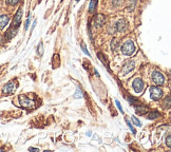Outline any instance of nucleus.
Listing matches in <instances>:
<instances>
[{"label":"nucleus","mask_w":171,"mask_h":152,"mask_svg":"<svg viewBox=\"0 0 171 152\" xmlns=\"http://www.w3.org/2000/svg\"><path fill=\"white\" fill-rule=\"evenodd\" d=\"M135 51V45H134V42L129 40V41L125 42L122 47V53L124 55H132L133 53Z\"/></svg>","instance_id":"obj_1"},{"label":"nucleus","mask_w":171,"mask_h":152,"mask_svg":"<svg viewBox=\"0 0 171 152\" xmlns=\"http://www.w3.org/2000/svg\"><path fill=\"white\" fill-rule=\"evenodd\" d=\"M152 80H153V83H155V85L162 86V85H164L165 83V77L161 72L154 71V72L152 73Z\"/></svg>","instance_id":"obj_2"},{"label":"nucleus","mask_w":171,"mask_h":152,"mask_svg":"<svg viewBox=\"0 0 171 152\" xmlns=\"http://www.w3.org/2000/svg\"><path fill=\"white\" fill-rule=\"evenodd\" d=\"M163 95V91L162 89L157 88V87H151L150 88V96L153 100H158Z\"/></svg>","instance_id":"obj_3"},{"label":"nucleus","mask_w":171,"mask_h":152,"mask_svg":"<svg viewBox=\"0 0 171 152\" xmlns=\"http://www.w3.org/2000/svg\"><path fill=\"white\" fill-rule=\"evenodd\" d=\"M132 86H133V89H134V91H135L136 93H140V92H143L144 83L140 78H136V79H134Z\"/></svg>","instance_id":"obj_4"},{"label":"nucleus","mask_w":171,"mask_h":152,"mask_svg":"<svg viewBox=\"0 0 171 152\" xmlns=\"http://www.w3.org/2000/svg\"><path fill=\"white\" fill-rule=\"evenodd\" d=\"M128 25H129V23H128V21H127L126 19H119V20L116 22L115 28L118 32H124L128 29Z\"/></svg>","instance_id":"obj_5"},{"label":"nucleus","mask_w":171,"mask_h":152,"mask_svg":"<svg viewBox=\"0 0 171 152\" xmlns=\"http://www.w3.org/2000/svg\"><path fill=\"white\" fill-rule=\"evenodd\" d=\"M21 19H22V9H19V10L17 11V13L15 14L14 20H13V25H12V27L18 28L21 22Z\"/></svg>","instance_id":"obj_6"},{"label":"nucleus","mask_w":171,"mask_h":152,"mask_svg":"<svg viewBox=\"0 0 171 152\" xmlns=\"http://www.w3.org/2000/svg\"><path fill=\"white\" fill-rule=\"evenodd\" d=\"M19 99H20V105L22 106V107L31 108L32 106H33V101H32L30 98H28L27 96H25V95H21V96H19Z\"/></svg>","instance_id":"obj_7"},{"label":"nucleus","mask_w":171,"mask_h":152,"mask_svg":"<svg viewBox=\"0 0 171 152\" xmlns=\"http://www.w3.org/2000/svg\"><path fill=\"white\" fill-rule=\"evenodd\" d=\"M16 89V83L15 81H10L9 83L5 85V87L3 88V93L4 94H11L13 93Z\"/></svg>","instance_id":"obj_8"},{"label":"nucleus","mask_w":171,"mask_h":152,"mask_svg":"<svg viewBox=\"0 0 171 152\" xmlns=\"http://www.w3.org/2000/svg\"><path fill=\"white\" fill-rule=\"evenodd\" d=\"M94 22H95V25H96V27H102L106 22V17L101 14L96 15L94 18Z\"/></svg>","instance_id":"obj_9"},{"label":"nucleus","mask_w":171,"mask_h":152,"mask_svg":"<svg viewBox=\"0 0 171 152\" xmlns=\"http://www.w3.org/2000/svg\"><path fill=\"white\" fill-rule=\"evenodd\" d=\"M9 21H10V17L7 15H1L0 16V30H3L7 25Z\"/></svg>","instance_id":"obj_10"},{"label":"nucleus","mask_w":171,"mask_h":152,"mask_svg":"<svg viewBox=\"0 0 171 152\" xmlns=\"http://www.w3.org/2000/svg\"><path fill=\"white\" fill-rule=\"evenodd\" d=\"M133 68H134V63H133V62H128V63H126V65L124 66V68H122V74L126 75V74H128L129 72L132 71Z\"/></svg>","instance_id":"obj_11"},{"label":"nucleus","mask_w":171,"mask_h":152,"mask_svg":"<svg viewBox=\"0 0 171 152\" xmlns=\"http://www.w3.org/2000/svg\"><path fill=\"white\" fill-rule=\"evenodd\" d=\"M17 29L18 28L11 27V29H9V31L5 33V38H7V39H12V38L14 37L15 35L17 34Z\"/></svg>","instance_id":"obj_12"},{"label":"nucleus","mask_w":171,"mask_h":152,"mask_svg":"<svg viewBox=\"0 0 171 152\" xmlns=\"http://www.w3.org/2000/svg\"><path fill=\"white\" fill-rule=\"evenodd\" d=\"M135 111L137 114H140V115H144L145 113L148 112V108L146 107H136L135 108Z\"/></svg>","instance_id":"obj_13"},{"label":"nucleus","mask_w":171,"mask_h":152,"mask_svg":"<svg viewBox=\"0 0 171 152\" xmlns=\"http://www.w3.org/2000/svg\"><path fill=\"white\" fill-rule=\"evenodd\" d=\"M160 116V114L157 113V112H150V113L148 114V119H155Z\"/></svg>","instance_id":"obj_14"},{"label":"nucleus","mask_w":171,"mask_h":152,"mask_svg":"<svg viewBox=\"0 0 171 152\" xmlns=\"http://www.w3.org/2000/svg\"><path fill=\"white\" fill-rule=\"evenodd\" d=\"M96 3H97V0H91L90 5H89V11H90V12H93V11H94L95 7H96Z\"/></svg>","instance_id":"obj_15"},{"label":"nucleus","mask_w":171,"mask_h":152,"mask_svg":"<svg viewBox=\"0 0 171 152\" xmlns=\"http://www.w3.org/2000/svg\"><path fill=\"white\" fill-rule=\"evenodd\" d=\"M83 97V92H81V89H77L76 90V93L74 94V98H81Z\"/></svg>","instance_id":"obj_16"},{"label":"nucleus","mask_w":171,"mask_h":152,"mask_svg":"<svg viewBox=\"0 0 171 152\" xmlns=\"http://www.w3.org/2000/svg\"><path fill=\"white\" fill-rule=\"evenodd\" d=\"M19 1H20V0H7V3L9 4V5H12V7H13V5H16Z\"/></svg>","instance_id":"obj_17"},{"label":"nucleus","mask_w":171,"mask_h":152,"mask_svg":"<svg viewBox=\"0 0 171 152\" xmlns=\"http://www.w3.org/2000/svg\"><path fill=\"white\" fill-rule=\"evenodd\" d=\"M167 104V106H166V108H169L170 107V95H168L167 98H165L164 100V105L163 106H165V105Z\"/></svg>","instance_id":"obj_18"},{"label":"nucleus","mask_w":171,"mask_h":152,"mask_svg":"<svg viewBox=\"0 0 171 152\" xmlns=\"http://www.w3.org/2000/svg\"><path fill=\"white\" fill-rule=\"evenodd\" d=\"M132 121H133V123H134V124H135L136 126H137V127H140V126H142V124H140V121H138V119H137V118H136L135 116H132Z\"/></svg>","instance_id":"obj_19"},{"label":"nucleus","mask_w":171,"mask_h":152,"mask_svg":"<svg viewBox=\"0 0 171 152\" xmlns=\"http://www.w3.org/2000/svg\"><path fill=\"white\" fill-rule=\"evenodd\" d=\"M126 123H127V125H128V127L130 128V130L133 132V134H136V131H135V129L133 128V126L131 125V123H130L129 121H126Z\"/></svg>","instance_id":"obj_20"},{"label":"nucleus","mask_w":171,"mask_h":152,"mask_svg":"<svg viewBox=\"0 0 171 152\" xmlns=\"http://www.w3.org/2000/svg\"><path fill=\"white\" fill-rule=\"evenodd\" d=\"M116 47H117V40H116V39H113V40H112V43H111L112 50H115Z\"/></svg>","instance_id":"obj_21"},{"label":"nucleus","mask_w":171,"mask_h":152,"mask_svg":"<svg viewBox=\"0 0 171 152\" xmlns=\"http://www.w3.org/2000/svg\"><path fill=\"white\" fill-rule=\"evenodd\" d=\"M81 49H83V51H84V53H85V54H86V55L90 56V53L88 52L87 48H86V45H85L84 43H81Z\"/></svg>","instance_id":"obj_22"},{"label":"nucleus","mask_w":171,"mask_h":152,"mask_svg":"<svg viewBox=\"0 0 171 152\" xmlns=\"http://www.w3.org/2000/svg\"><path fill=\"white\" fill-rule=\"evenodd\" d=\"M167 146L168 147H170L171 146V136L170 135H168L167 136Z\"/></svg>","instance_id":"obj_23"},{"label":"nucleus","mask_w":171,"mask_h":152,"mask_svg":"<svg viewBox=\"0 0 171 152\" xmlns=\"http://www.w3.org/2000/svg\"><path fill=\"white\" fill-rule=\"evenodd\" d=\"M38 52H39V54H40V55H41V54H42V42H40V43H39Z\"/></svg>","instance_id":"obj_24"},{"label":"nucleus","mask_w":171,"mask_h":152,"mask_svg":"<svg viewBox=\"0 0 171 152\" xmlns=\"http://www.w3.org/2000/svg\"><path fill=\"white\" fill-rule=\"evenodd\" d=\"M115 104H116V106H117V108H118L119 110H120V112H122V106H120V104H119V101H118V100H115Z\"/></svg>","instance_id":"obj_25"},{"label":"nucleus","mask_w":171,"mask_h":152,"mask_svg":"<svg viewBox=\"0 0 171 152\" xmlns=\"http://www.w3.org/2000/svg\"><path fill=\"white\" fill-rule=\"evenodd\" d=\"M29 24H30V18H28V20H27V22H25V30H28Z\"/></svg>","instance_id":"obj_26"},{"label":"nucleus","mask_w":171,"mask_h":152,"mask_svg":"<svg viewBox=\"0 0 171 152\" xmlns=\"http://www.w3.org/2000/svg\"><path fill=\"white\" fill-rule=\"evenodd\" d=\"M36 23H37V20H35V21H34V23H33V25H32L31 31H33V30H34V28H35V25H36Z\"/></svg>","instance_id":"obj_27"},{"label":"nucleus","mask_w":171,"mask_h":152,"mask_svg":"<svg viewBox=\"0 0 171 152\" xmlns=\"http://www.w3.org/2000/svg\"><path fill=\"white\" fill-rule=\"evenodd\" d=\"M29 150H30V151H39V149L37 148H30Z\"/></svg>","instance_id":"obj_28"},{"label":"nucleus","mask_w":171,"mask_h":152,"mask_svg":"<svg viewBox=\"0 0 171 152\" xmlns=\"http://www.w3.org/2000/svg\"><path fill=\"white\" fill-rule=\"evenodd\" d=\"M0 151H2V149H1V148H0Z\"/></svg>","instance_id":"obj_29"},{"label":"nucleus","mask_w":171,"mask_h":152,"mask_svg":"<svg viewBox=\"0 0 171 152\" xmlns=\"http://www.w3.org/2000/svg\"><path fill=\"white\" fill-rule=\"evenodd\" d=\"M76 1H79V0H76Z\"/></svg>","instance_id":"obj_30"}]
</instances>
